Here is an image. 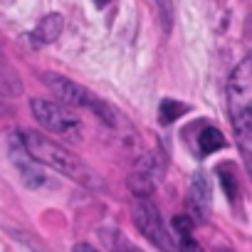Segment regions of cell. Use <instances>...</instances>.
<instances>
[{
	"label": "cell",
	"mask_w": 252,
	"mask_h": 252,
	"mask_svg": "<svg viewBox=\"0 0 252 252\" xmlns=\"http://www.w3.org/2000/svg\"><path fill=\"white\" fill-rule=\"evenodd\" d=\"M42 82L47 84V89L62 101V104H67V106H74V109H89V111H94L101 121H106L109 126H116L119 124V114L104 101V99H99L94 92H89L87 87H82V84H77V82H72V79H67V77H62V74H52V72H47V74H42Z\"/></svg>",
	"instance_id": "cell-3"
},
{
	"label": "cell",
	"mask_w": 252,
	"mask_h": 252,
	"mask_svg": "<svg viewBox=\"0 0 252 252\" xmlns=\"http://www.w3.org/2000/svg\"><path fill=\"white\" fill-rule=\"evenodd\" d=\"M94 3H96V5H106V0H94Z\"/></svg>",
	"instance_id": "cell-15"
},
{
	"label": "cell",
	"mask_w": 252,
	"mask_h": 252,
	"mask_svg": "<svg viewBox=\"0 0 252 252\" xmlns=\"http://www.w3.org/2000/svg\"><path fill=\"white\" fill-rule=\"evenodd\" d=\"M188 210L193 222L195 220H205L208 210H210V183L205 178V173H195L190 178L188 186Z\"/></svg>",
	"instance_id": "cell-8"
},
{
	"label": "cell",
	"mask_w": 252,
	"mask_h": 252,
	"mask_svg": "<svg viewBox=\"0 0 252 252\" xmlns=\"http://www.w3.org/2000/svg\"><path fill=\"white\" fill-rule=\"evenodd\" d=\"M60 32H62V15L50 13V15L42 18V23L30 32V42H32V47H45V45L55 42V40L60 37Z\"/></svg>",
	"instance_id": "cell-9"
},
{
	"label": "cell",
	"mask_w": 252,
	"mask_h": 252,
	"mask_svg": "<svg viewBox=\"0 0 252 252\" xmlns=\"http://www.w3.org/2000/svg\"><path fill=\"white\" fill-rule=\"evenodd\" d=\"M227 111L237 146L252 176V55L245 57L227 79Z\"/></svg>",
	"instance_id": "cell-1"
},
{
	"label": "cell",
	"mask_w": 252,
	"mask_h": 252,
	"mask_svg": "<svg viewBox=\"0 0 252 252\" xmlns=\"http://www.w3.org/2000/svg\"><path fill=\"white\" fill-rule=\"evenodd\" d=\"M222 146H225V139H222V134L215 129V126H203L200 134H198V151H200V156H208V154H213V151H218Z\"/></svg>",
	"instance_id": "cell-11"
},
{
	"label": "cell",
	"mask_w": 252,
	"mask_h": 252,
	"mask_svg": "<svg viewBox=\"0 0 252 252\" xmlns=\"http://www.w3.org/2000/svg\"><path fill=\"white\" fill-rule=\"evenodd\" d=\"M18 134H20L25 149L30 151V156L35 161L50 166L52 171H57V173H62V176H67V178H72V181H77L87 188H101V178L94 173V168L87 166L77 154H72L62 144L42 136L40 131H30V129L18 131Z\"/></svg>",
	"instance_id": "cell-2"
},
{
	"label": "cell",
	"mask_w": 252,
	"mask_h": 252,
	"mask_svg": "<svg viewBox=\"0 0 252 252\" xmlns=\"http://www.w3.org/2000/svg\"><path fill=\"white\" fill-rule=\"evenodd\" d=\"M188 111V106L186 104H178V101H173V99H163L161 101V121L163 124H171V121H176L181 114H186Z\"/></svg>",
	"instance_id": "cell-13"
},
{
	"label": "cell",
	"mask_w": 252,
	"mask_h": 252,
	"mask_svg": "<svg viewBox=\"0 0 252 252\" xmlns=\"http://www.w3.org/2000/svg\"><path fill=\"white\" fill-rule=\"evenodd\" d=\"M156 5H158V15L163 20V28L171 30L173 25V13H176V3L173 0H156Z\"/></svg>",
	"instance_id": "cell-14"
},
{
	"label": "cell",
	"mask_w": 252,
	"mask_h": 252,
	"mask_svg": "<svg viewBox=\"0 0 252 252\" xmlns=\"http://www.w3.org/2000/svg\"><path fill=\"white\" fill-rule=\"evenodd\" d=\"M173 227H176V235L181 237V240L176 242V247L198 250V242L190 240V232H193V218H190V215H176V218H173Z\"/></svg>",
	"instance_id": "cell-12"
},
{
	"label": "cell",
	"mask_w": 252,
	"mask_h": 252,
	"mask_svg": "<svg viewBox=\"0 0 252 252\" xmlns=\"http://www.w3.org/2000/svg\"><path fill=\"white\" fill-rule=\"evenodd\" d=\"M163 171H166V158L161 151L144 154L129 173V190L134 195H151L156 190V186L161 183Z\"/></svg>",
	"instance_id": "cell-6"
},
{
	"label": "cell",
	"mask_w": 252,
	"mask_h": 252,
	"mask_svg": "<svg viewBox=\"0 0 252 252\" xmlns=\"http://www.w3.org/2000/svg\"><path fill=\"white\" fill-rule=\"evenodd\" d=\"M8 156H10V163L15 166V171L20 173V181L28 186V188H42L47 183L42 168H40V161H35L30 156V151L25 149L20 134H10L8 136Z\"/></svg>",
	"instance_id": "cell-7"
},
{
	"label": "cell",
	"mask_w": 252,
	"mask_h": 252,
	"mask_svg": "<svg viewBox=\"0 0 252 252\" xmlns=\"http://www.w3.org/2000/svg\"><path fill=\"white\" fill-rule=\"evenodd\" d=\"M30 109H32V116L37 119V124L42 129L52 131L55 136L60 139H67V141H79L82 139V119L62 101H50V99H32L30 101Z\"/></svg>",
	"instance_id": "cell-4"
},
{
	"label": "cell",
	"mask_w": 252,
	"mask_h": 252,
	"mask_svg": "<svg viewBox=\"0 0 252 252\" xmlns=\"http://www.w3.org/2000/svg\"><path fill=\"white\" fill-rule=\"evenodd\" d=\"M134 222L139 227V232L158 250H173L176 242L171 240L168 230H166V222L158 213V208L151 203L149 195H134Z\"/></svg>",
	"instance_id": "cell-5"
},
{
	"label": "cell",
	"mask_w": 252,
	"mask_h": 252,
	"mask_svg": "<svg viewBox=\"0 0 252 252\" xmlns=\"http://www.w3.org/2000/svg\"><path fill=\"white\" fill-rule=\"evenodd\" d=\"M20 92H23V82H20L18 72L5 60V55L0 52V94L3 96H18Z\"/></svg>",
	"instance_id": "cell-10"
}]
</instances>
